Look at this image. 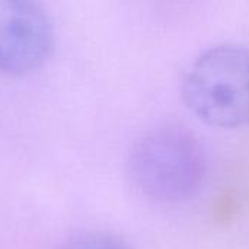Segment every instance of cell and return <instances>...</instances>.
I'll use <instances>...</instances> for the list:
<instances>
[{
  "mask_svg": "<svg viewBox=\"0 0 249 249\" xmlns=\"http://www.w3.org/2000/svg\"><path fill=\"white\" fill-rule=\"evenodd\" d=\"M133 185L147 198L177 204L196 197L207 163L198 139L179 125H160L136 140L128 155Z\"/></svg>",
  "mask_w": 249,
  "mask_h": 249,
  "instance_id": "6da1fadb",
  "label": "cell"
},
{
  "mask_svg": "<svg viewBox=\"0 0 249 249\" xmlns=\"http://www.w3.org/2000/svg\"><path fill=\"white\" fill-rule=\"evenodd\" d=\"M182 98L209 125H249V48L220 44L201 53L184 76Z\"/></svg>",
  "mask_w": 249,
  "mask_h": 249,
  "instance_id": "7a4b0ae2",
  "label": "cell"
},
{
  "mask_svg": "<svg viewBox=\"0 0 249 249\" xmlns=\"http://www.w3.org/2000/svg\"><path fill=\"white\" fill-rule=\"evenodd\" d=\"M55 31L48 12L31 0H0V71L25 76L45 64Z\"/></svg>",
  "mask_w": 249,
  "mask_h": 249,
  "instance_id": "3957f363",
  "label": "cell"
},
{
  "mask_svg": "<svg viewBox=\"0 0 249 249\" xmlns=\"http://www.w3.org/2000/svg\"><path fill=\"white\" fill-rule=\"evenodd\" d=\"M60 249H133L124 239L105 232H83L69 238Z\"/></svg>",
  "mask_w": 249,
  "mask_h": 249,
  "instance_id": "277c9868",
  "label": "cell"
},
{
  "mask_svg": "<svg viewBox=\"0 0 249 249\" xmlns=\"http://www.w3.org/2000/svg\"><path fill=\"white\" fill-rule=\"evenodd\" d=\"M236 212H238L236 197L233 196L232 191H225L214 204L213 216L217 223H228L235 217Z\"/></svg>",
  "mask_w": 249,
  "mask_h": 249,
  "instance_id": "5b68a950",
  "label": "cell"
}]
</instances>
